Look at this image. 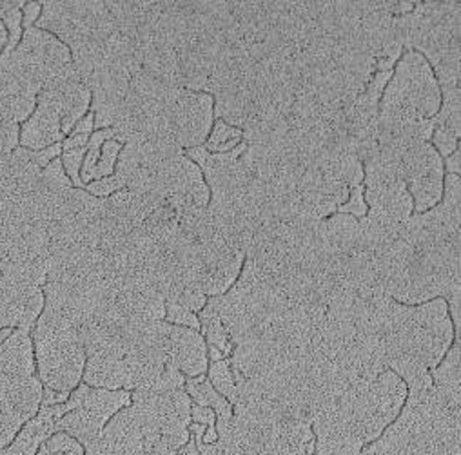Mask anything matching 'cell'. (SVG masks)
I'll return each mask as SVG.
<instances>
[{
  "label": "cell",
  "mask_w": 461,
  "mask_h": 455,
  "mask_svg": "<svg viewBox=\"0 0 461 455\" xmlns=\"http://www.w3.org/2000/svg\"><path fill=\"white\" fill-rule=\"evenodd\" d=\"M457 343L459 334L443 298L420 305L389 299L384 317L385 365L405 381L409 390L432 385L429 372Z\"/></svg>",
  "instance_id": "6da1fadb"
},
{
  "label": "cell",
  "mask_w": 461,
  "mask_h": 455,
  "mask_svg": "<svg viewBox=\"0 0 461 455\" xmlns=\"http://www.w3.org/2000/svg\"><path fill=\"white\" fill-rule=\"evenodd\" d=\"M221 455H307L311 423L280 415L266 406L239 401L229 419H216Z\"/></svg>",
  "instance_id": "7a4b0ae2"
},
{
  "label": "cell",
  "mask_w": 461,
  "mask_h": 455,
  "mask_svg": "<svg viewBox=\"0 0 461 455\" xmlns=\"http://www.w3.org/2000/svg\"><path fill=\"white\" fill-rule=\"evenodd\" d=\"M39 379L46 388L71 394L84 378L86 349L78 328L50 312H42L32 330Z\"/></svg>",
  "instance_id": "3957f363"
},
{
  "label": "cell",
  "mask_w": 461,
  "mask_h": 455,
  "mask_svg": "<svg viewBox=\"0 0 461 455\" xmlns=\"http://www.w3.org/2000/svg\"><path fill=\"white\" fill-rule=\"evenodd\" d=\"M66 414L57 423V432H66L84 446L89 444L109 419L131 405L130 390H105L78 385L64 403Z\"/></svg>",
  "instance_id": "277c9868"
},
{
  "label": "cell",
  "mask_w": 461,
  "mask_h": 455,
  "mask_svg": "<svg viewBox=\"0 0 461 455\" xmlns=\"http://www.w3.org/2000/svg\"><path fill=\"white\" fill-rule=\"evenodd\" d=\"M44 84L17 48L0 55V119L24 124L37 109V96Z\"/></svg>",
  "instance_id": "5b68a950"
},
{
  "label": "cell",
  "mask_w": 461,
  "mask_h": 455,
  "mask_svg": "<svg viewBox=\"0 0 461 455\" xmlns=\"http://www.w3.org/2000/svg\"><path fill=\"white\" fill-rule=\"evenodd\" d=\"M160 442L130 405L114 414L102 432L86 444L87 455H151Z\"/></svg>",
  "instance_id": "8992f818"
},
{
  "label": "cell",
  "mask_w": 461,
  "mask_h": 455,
  "mask_svg": "<svg viewBox=\"0 0 461 455\" xmlns=\"http://www.w3.org/2000/svg\"><path fill=\"white\" fill-rule=\"evenodd\" d=\"M216 98L209 93L182 87L171 107V135L184 149L200 147L214 124Z\"/></svg>",
  "instance_id": "52a82bcc"
},
{
  "label": "cell",
  "mask_w": 461,
  "mask_h": 455,
  "mask_svg": "<svg viewBox=\"0 0 461 455\" xmlns=\"http://www.w3.org/2000/svg\"><path fill=\"white\" fill-rule=\"evenodd\" d=\"M64 76L46 84L39 93L35 112L21 126V147L42 151L66 140L60 129V122L64 117L60 80Z\"/></svg>",
  "instance_id": "ba28073f"
},
{
  "label": "cell",
  "mask_w": 461,
  "mask_h": 455,
  "mask_svg": "<svg viewBox=\"0 0 461 455\" xmlns=\"http://www.w3.org/2000/svg\"><path fill=\"white\" fill-rule=\"evenodd\" d=\"M44 305L42 287L24 285L0 276V330L24 328L32 332L44 312Z\"/></svg>",
  "instance_id": "9c48e42d"
},
{
  "label": "cell",
  "mask_w": 461,
  "mask_h": 455,
  "mask_svg": "<svg viewBox=\"0 0 461 455\" xmlns=\"http://www.w3.org/2000/svg\"><path fill=\"white\" fill-rule=\"evenodd\" d=\"M169 361L187 379L203 376L209 369L205 337L198 330L171 325V328H169Z\"/></svg>",
  "instance_id": "30bf717a"
},
{
  "label": "cell",
  "mask_w": 461,
  "mask_h": 455,
  "mask_svg": "<svg viewBox=\"0 0 461 455\" xmlns=\"http://www.w3.org/2000/svg\"><path fill=\"white\" fill-rule=\"evenodd\" d=\"M35 347L30 330L15 328L0 345V378L21 379L35 376Z\"/></svg>",
  "instance_id": "8fae6325"
},
{
  "label": "cell",
  "mask_w": 461,
  "mask_h": 455,
  "mask_svg": "<svg viewBox=\"0 0 461 455\" xmlns=\"http://www.w3.org/2000/svg\"><path fill=\"white\" fill-rule=\"evenodd\" d=\"M198 321H200V334L205 337L207 349H212L216 352H220L225 360L230 358L235 351V343L230 341V335L227 332V328L223 326L214 305L207 299L205 307L196 314Z\"/></svg>",
  "instance_id": "7c38bea8"
},
{
  "label": "cell",
  "mask_w": 461,
  "mask_h": 455,
  "mask_svg": "<svg viewBox=\"0 0 461 455\" xmlns=\"http://www.w3.org/2000/svg\"><path fill=\"white\" fill-rule=\"evenodd\" d=\"M184 388L191 397V401H194V405L212 408L216 414V419H229L233 415V406H230V403L214 390V387L205 378V374L187 379Z\"/></svg>",
  "instance_id": "4fadbf2b"
},
{
  "label": "cell",
  "mask_w": 461,
  "mask_h": 455,
  "mask_svg": "<svg viewBox=\"0 0 461 455\" xmlns=\"http://www.w3.org/2000/svg\"><path fill=\"white\" fill-rule=\"evenodd\" d=\"M209 381L214 387V390L225 397L230 406H235V403L239 401V388H237V381L233 376V369H230L229 360H221V361H212L209 365Z\"/></svg>",
  "instance_id": "5bb4252c"
},
{
  "label": "cell",
  "mask_w": 461,
  "mask_h": 455,
  "mask_svg": "<svg viewBox=\"0 0 461 455\" xmlns=\"http://www.w3.org/2000/svg\"><path fill=\"white\" fill-rule=\"evenodd\" d=\"M23 426L24 423L17 415L10 401L5 383L0 381V448H6L15 439V435Z\"/></svg>",
  "instance_id": "9a60e30c"
},
{
  "label": "cell",
  "mask_w": 461,
  "mask_h": 455,
  "mask_svg": "<svg viewBox=\"0 0 461 455\" xmlns=\"http://www.w3.org/2000/svg\"><path fill=\"white\" fill-rule=\"evenodd\" d=\"M124 144H121L119 140H105L102 146V153L98 158V164L93 171V180H102L107 176H113L114 171H117V162H119V155L122 151Z\"/></svg>",
  "instance_id": "2e32d148"
},
{
  "label": "cell",
  "mask_w": 461,
  "mask_h": 455,
  "mask_svg": "<svg viewBox=\"0 0 461 455\" xmlns=\"http://www.w3.org/2000/svg\"><path fill=\"white\" fill-rule=\"evenodd\" d=\"M164 321L171 323V325H178V326H187L193 330L200 332V321L198 316L191 310H187L185 307H180L176 303H166V317Z\"/></svg>",
  "instance_id": "e0dca14e"
},
{
  "label": "cell",
  "mask_w": 461,
  "mask_h": 455,
  "mask_svg": "<svg viewBox=\"0 0 461 455\" xmlns=\"http://www.w3.org/2000/svg\"><path fill=\"white\" fill-rule=\"evenodd\" d=\"M124 187H126V183H124L117 174H113V176H107V178H102V180H93V182H89V183L86 185V191H87L91 196L104 200V198H109L111 194H114V192L124 189Z\"/></svg>",
  "instance_id": "ac0fdd59"
},
{
  "label": "cell",
  "mask_w": 461,
  "mask_h": 455,
  "mask_svg": "<svg viewBox=\"0 0 461 455\" xmlns=\"http://www.w3.org/2000/svg\"><path fill=\"white\" fill-rule=\"evenodd\" d=\"M191 421L203 424L205 428L214 426L216 424V414L212 408L209 406H200V405H193L191 406Z\"/></svg>",
  "instance_id": "d6986e66"
},
{
  "label": "cell",
  "mask_w": 461,
  "mask_h": 455,
  "mask_svg": "<svg viewBox=\"0 0 461 455\" xmlns=\"http://www.w3.org/2000/svg\"><path fill=\"white\" fill-rule=\"evenodd\" d=\"M41 13H42V3H26L23 6V30L33 28Z\"/></svg>",
  "instance_id": "ffe728a7"
},
{
  "label": "cell",
  "mask_w": 461,
  "mask_h": 455,
  "mask_svg": "<svg viewBox=\"0 0 461 455\" xmlns=\"http://www.w3.org/2000/svg\"><path fill=\"white\" fill-rule=\"evenodd\" d=\"M68 399H69V394H68V392H55V390L44 387V392H42V406L62 405V403H66Z\"/></svg>",
  "instance_id": "44dd1931"
},
{
  "label": "cell",
  "mask_w": 461,
  "mask_h": 455,
  "mask_svg": "<svg viewBox=\"0 0 461 455\" xmlns=\"http://www.w3.org/2000/svg\"><path fill=\"white\" fill-rule=\"evenodd\" d=\"M95 131V112L89 111L87 115L73 128V131L69 135H91Z\"/></svg>",
  "instance_id": "7402d4cb"
},
{
  "label": "cell",
  "mask_w": 461,
  "mask_h": 455,
  "mask_svg": "<svg viewBox=\"0 0 461 455\" xmlns=\"http://www.w3.org/2000/svg\"><path fill=\"white\" fill-rule=\"evenodd\" d=\"M8 40H10V35H8V30H6V26L0 22V55H3V51H5V48L8 46Z\"/></svg>",
  "instance_id": "603a6c76"
}]
</instances>
